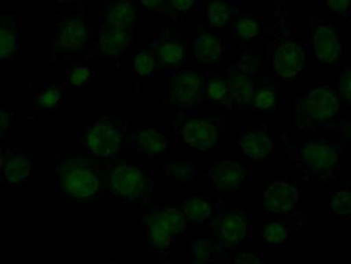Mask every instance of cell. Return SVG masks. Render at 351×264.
Segmentation results:
<instances>
[{
  "instance_id": "cell-1",
  "label": "cell",
  "mask_w": 351,
  "mask_h": 264,
  "mask_svg": "<svg viewBox=\"0 0 351 264\" xmlns=\"http://www.w3.org/2000/svg\"><path fill=\"white\" fill-rule=\"evenodd\" d=\"M61 187L72 197L84 200L98 193L99 180L95 171L89 166L75 163L62 169Z\"/></svg>"
},
{
  "instance_id": "cell-2",
  "label": "cell",
  "mask_w": 351,
  "mask_h": 264,
  "mask_svg": "<svg viewBox=\"0 0 351 264\" xmlns=\"http://www.w3.org/2000/svg\"><path fill=\"white\" fill-rule=\"evenodd\" d=\"M86 143L93 155L108 157L114 155L121 146L120 131L109 122L99 121L87 131Z\"/></svg>"
},
{
  "instance_id": "cell-3",
  "label": "cell",
  "mask_w": 351,
  "mask_h": 264,
  "mask_svg": "<svg viewBox=\"0 0 351 264\" xmlns=\"http://www.w3.org/2000/svg\"><path fill=\"white\" fill-rule=\"evenodd\" d=\"M110 183L118 197L134 199L139 196L145 185L144 173L136 166L121 165L112 172Z\"/></svg>"
},
{
  "instance_id": "cell-4",
  "label": "cell",
  "mask_w": 351,
  "mask_h": 264,
  "mask_svg": "<svg viewBox=\"0 0 351 264\" xmlns=\"http://www.w3.org/2000/svg\"><path fill=\"white\" fill-rule=\"evenodd\" d=\"M263 204L269 212L287 213L294 208L300 200V193L287 181L274 182L263 195Z\"/></svg>"
},
{
  "instance_id": "cell-5",
  "label": "cell",
  "mask_w": 351,
  "mask_h": 264,
  "mask_svg": "<svg viewBox=\"0 0 351 264\" xmlns=\"http://www.w3.org/2000/svg\"><path fill=\"white\" fill-rule=\"evenodd\" d=\"M304 161L312 171L324 173L332 171L339 160L337 147L324 141H306L304 144Z\"/></svg>"
},
{
  "instance_id": "cell-6",
  "label": "cell",
  "mask_w": 351,
  "mask_h": 264,
  "mask_svg": "<svg viewBox=\"0 0 351 264\" xmlns=\"http://www.w3.org/2000/svg\"><path fill=\"white\" fill-rule=\"evenodd\" d=\"M184 143L199 150L214 147L219 139L218 128L205 119H191L183 127Z\"/></svg>"
},
{
  "instance_id": "cell-7",
  "label": "cell",
  "mask_w": 351,
  "mask_h": 264,
  "mask_svg": "<svg viewBox=\"0 0 351 264\" xmlns=\"http://www.w3.org/2000/svg\"><path fill=\"white\" fill-rule=\"evenodd\" d=\"M304 64L305 54L298 44H278L274 54V65L278 75L285 78L293 77L302 71Z\"/></svg>"
},
{
  "instance_id": "cell-8",
  "label": "cell",
  "mask_w": 351,
  "mask_h": 264,
  "mask_svg": "<svg viewBox=\"0 0 351 264\" xmlns=\"http://www.w3.org/2000/svg\"><path fill=\"white\" fill-rule=\"evenodd\" d=\"M202 96V80L193 71H183L172 80L171 97L178 106H190Z\"/></svg>"
},
{
  "instance_id": "cell-9",
  "label": "cell",
  "mask_w": 351,
  "mask_h": 264,
  "mask_svg": "<svg viewBox=\"0 0 351 264\" xmlns=\"http://www.w3.org/2000/svg\"><path fill=\"white\" fill-rule=\"evenodd\" d=\"M305 110L312 119L319 121H327L339 112V99L330 91L315 88L306 96Z\"/></svg>"
},
{
  "instance_id": "cell-10",
  "label": "cell",
  "mask_w": 351,
  "mask_h": 264,
  "mask_svg": "<svg viewBox=\"0 0 351 264\" xmlns=\"http://www.w3.org/2000/svg\"><path fill=\"white\" fill-rule=\"evenodd\" d=\"M313 49L319 62L335 64L340 58L341 40L334 27L330 25L319 27L313 36Z\"/></svg>"
},
{
  "instance_id": "cell-11",
  "label": "cell",
  "mask_w": 351,
  "mask_h": 264,
  "mask_svg": "<svg viewBox=\"0 0 351 264\" xmlns=\"http://www.w3.org/2000/svg\"><path fill=\"white\" fill-rule=\"evenodd\" d=\"M244 171L239 163L232 161L219 163L212 169V179L222 190H233L240 187L244 179Z\"/></svg>"
},
{
  "instance_id": "cell-12",
  "label": "cell",
  "mask_w": 351,
  "mask_h": 264,
  "mask_svg": "<svg viewBox=\"0 0 351 264\" xmlns=\"http://www.w3.org/2000/svg\"><path fill=\"white\" fill-rule=\"evenodd\" d=\"M240 147L244 155L252 160L267 156L274 149V141L265 132H252L241 138Z\"/></svg>"
},
{
  "instance_id": "cell-13",
  "label": "cell",
  "mask_w": 351,
  "mask_h": 264,
  "mask_svg": "<svg viewBox=\"0 0 351 264\" xmlns=\"http://www.w3.org/2000/svg\"><path fill=\"white\" fill-rule=\"evenodd\" d=\"M130 36L126 28L106 25L99 34V48L106 55H117L130 45Z\"/></svg>"
},
{
  "instance_id": "cell-14",
  "label": "cell",
  "mask_w": 351,
  "mask_h": 264,
  "mask_svg": "<svg viewBox=\"0 0 351 264\" xmlns=\"http://www.w3.org/2000/svg\"><path fill=\"white\" fill-rule=\"evenodd\" d=\"M87 25L80 20H72L65 23L58 34V42L64 48L71 50L80 49L86 43Z\"/></svg>"
},
{
  "instance_id": "cell-15",
  "label": "cell",
  "mask_w": 351,
  "mask_h": 264,
  "mask_svg": "<svg viewBox=\"0 0 351 264\" xmlns=\"http://www.w3.org/2000/svg\"><path fill=\"white\" fill-rule=\"evenodd\" d=\"M194 55L203 62H215L221 59L223 47L221 40L211 34H202L194 40Z\"/></svg>"
},
{
  "instance_id": "cell-16",
  "label": "cell",
  "mask_w": 351,
  "mask_h": 264,
  "mask_svg": "<svg viewBox=\"0 0 351 264\" xmlns=\"http://www.w3.org/2000/svg\"><path fill=\"white\" fill-rule=\"evenodd\" d=\"M138 147L143 153L149 156L159 155L167 150V137L154 128H143L137 138Z\"/></svg>"
},
{
  "instance_id": "cell-17",
  "label": "cell",
  "mask_w": 351,
  "mask_h": 264,
  "mask_svg": "<svg viewBox=\"0 0 351 264\" xmlns=\"http://www.w3.org/2000/svg\"><path fill=\"white\" fill-rule=\"evenodd\" d=\"M247 226L243 216L230 215L223 219L221 224V237L231 243H239L245 240Z\"/></svg>"
},
{
  "instance_id": "cell-18",
  "label": "cell",
  "mask_w": 351,
  "mask_h": 264,
  "mask_svg": "<svg viewBox=\"0 0 351 264\" xmlns=\"http://www.w3.org/2000/svg\"><path fill=\"white\" fill-rule=\"evenodd\" d=\"M31 161L28 156L16 154L12 156L5 163V176L6 180L11 183H19L29 177Z\"/></svg>"
},
{
  "instance_id": "cell-19",
  "label": "cell",
  "mask_w": 351,
  "mask_h": 264,
  "mask_svg": "<svg viewBox=\"0 0 351 264\" xmlns=\"http://www.w3.org/2000/svg\"><path fill=\"white\" fill-rule=\"evenodd\" d=\"M228 88L231 97L237 103L247 104L252 102L254 97V84L246 75L233 74L228 77Z\"/></svg>"
},
{
  "instance_id": "cell-20",
  "label": "cell",
  "mask_w": 351,
  "mask_h": 264,
  "mask_svg": "<svg viewBox=\"0 0 351 264\" xmlns=\"http://www.w3.org/2000/svg\"><path fill=\"white\" fill-rule=\"evenodd\" d=\"M149 219L165 226L172 235L180 234L186 228L184 213L174 208H164L156 211L149 217Z\"/></svg>"
},
{
  "instance_id": "cell-21",
  "label": "cell",
  "mask_w": 351,
  "mask_h": 264,
  "mask_svg": "<svg viewBox=\"0 0 351 264\" xmlns=\"http://www.w3.org/2000/svg\"><path fill=\"white\" fill-rule=\"evenodd\" d=\"M136 17V10L130 2L117 1L109 8V24L112 26L126 28L130 27Z\"/></svg>"
},
{
  "instance_id": "cell-22",
  "label": "cell",
  "mask_w": 351,
  "mask_h": 264,
  "mask_svg": "<svg viewBox=\"0 0 351 264\" xmlns=\"http://www.w3.org/2000/svg\"><path fill=\"white\" fill-rule=\"evenodd\" d=\"M213 208L209 203L202 200L187 201L184 206V215L194 222L205 221L211 216Z\"/></svg>"
},
{
  "instance_id": "cell-23",
  "label": "cell",
  "mask_w": 351,
  "mask_h": 264,
  "mask_svg": "<svg viewBox=\"0 0 351 264\" xmlns=\"http://www.w3.org/2000/svg\"><path fill=\"white\" fill-rule=\"evenodd\" d=\"M230 9L227 3L215 0L208 5V20L213 27L221 28L227 25L230 19Z\"/></svg>"
},
{
  "instance_id": "cell-24",
  "label": "cell",
  "mask_w": 351,
  "mask_h": 264,
  "mask_svg": "<svg viewBox=\"0 0 351 264\" xmlns=\"http://www.w3.org/2000/svg\"><path fill=\"white\" fill-rule=\"evenodd\" d=\"M149 238L150 243L154 247L165 250L167 248L171 243V232L165 226L160 224L159 222L149 219Z\"/></svg>"
},
{
  "instance_id": "cell-25",
  "label": "cell",
  "mask_w": 351,
  "mask_h": 264,
  "mask_svg": "<svg viewBox=\"0 0 351 264\" xmlns=\"http://www.w3.org/2000/svg\"><path fill=\"white\" fill-rule=\"evenodd\" d=\"M186 50L183 43H166L160 49V58L165 64H176L184 59Z\"/></svg>"
},
{
  "instance_id": "cell-26",
  "label": "cell",
  "mask_w": 351,
  "mask_h": 264,
  "mask_svg": "<svg viewBox=\"0 0 351 264\" xmlns=\"http://www.w3.org/2000/svg\"><path fill=\"white\" fill-rule=\"evenodd\" d=\"M330 206L335 215H350L351 212V194L350 191L343 190L332 194Z\"/></svg>"
},
{
  "instance_id": "cell-27",
  "label": "cell",
  "mask_w": 351,
  "mask_h": 264,
  "mask_svg": "<svg viewBox=\"0 0 351 264\" xmlns=\"http://www.w3.org/2000/svg\"><path fill=\"white\" fill-rule=\"evenodd\" d=\"M288 235H289V230L287 226L283 223H269L263 230V237L269 243H283L288 238Z\"/></svg>"
},
{
  "instance_id": "cell-28",
  "label": "cell",
  "mask_w": 351,
  "mask_h": 264,
  "mask_svg": "<svg viewBox=\"0 0 351 264\" xmlns=\"http://www.w3.org/2000/svg\"><path fill=\"white\" fill-rule=\"evenodd\" d=\"M16 49V36L11 28H0V59L14 55Z\"/></svg>"
},
{
  "instance_id": "cell-29",
  "label": "cell",
  "mask_w": 351,
  "mask_h": 264,
  "mask_svg": "<svg viewBox=\"0 0 351 264\" xmlns=\"http://www.w3.org/2000/svg\"><path fill=\"white\" fill-rule=\"evenodd\" d=\"M168 173L176 180L189 181L194 177V168L190 163L176 161L169 165Z\"/></svg>"
},
{
  "instance_id": "cell-30",
  "label": "cell",
  "mask_w": 351,
  "mask_h": 264,
  "mask_svg": "<svg viewBox=\"0 0 351 264\" xmlns=\"http://www.w3.org/2000/svg\"><path fill=\"white\" fill-rule=\"evenodd\" d=\"M237 33L241 39H254L259 33V25L253 18H241L237 25Z\"/></svg>"
},
{
  "instance_id": "cell-31",
  "label": "cell",
  "mask_w": 351,
  "mask_h": 264,
  "mask_svg": "<svg viewBox=\"0 0 351 264\" xmlns=\"http://www.w3.org/2000/svg\"><path fill=\"white\" fill-rule=\"evenodd\" d=\"M156 66V59L147 52L139 53L134 61V68L138 74L145 77L152 74Z\"/></svg>"
},
{
  "instance_id": "cell-32",
  "label": "cell",
  "mask_w": 351,
  "mask_h": 264,
  "mask_svg": "<svg viewBox=\"0 0 351 264\" xmlns=\"http://www.w3.org/2000/svg\"><path fill=\"white\" fill-rule=\"evenodd\" d=\"M213 253V248L210 241L202 240L194 243L193 254L194 263L206 264L208 262Z\"/></svg>"
},
{
  "instance_id": "cell-33",
  "label": "cell",
  "mask_w": 351,
  "mask_h": 264,
  "mask_svg": "<svg viewBox=\"0 0 351 264\" xmlns=\"http://www.w3.org/2000/svg\"><path fill=\"white\" fill-rule=\"evenodd\" d=\"M276 99H277V96H276L274 90H272L271 88L266 87L258 91L255 96L254 103H255L256 108L265 110L272 108L274 106Z\"/></svg>"
},
{
  "instance_id": "cell-34",
  "label": "cell",
  "mask_w": 351,
  "mask_h": 264,
  "mask_svg": "<svg viewBox=\"0 0 351 264\" xmlns=\"http://www.w3.org/2000/svg\"><path fill=\"white\" fill-rule=\"evenodd\" d=\"M228 88L227 84L221 80H212L208 83V94L211 99L221 101L227 99Z\"/></svg>"
},
{
  "instance_id": "cell-35",
  "label": "cell",
  "mask_w": 351,
  "mask_h": 264,
  "mask_svg": "<svg viewBox=\"0 0 351 264\" xmlns=\"http://www.w3.org/2000/svg\"><path fill=\"white\" fill-rule=\"evenodd\" d=\"M61 93L58 90H46L38 96V104L43 108H53L58 105Z\"/></svg>"
},
{
  "instance_id": "cell-36",
  "label": "cell",
  "mask_w": 351,
  "mask_h": 264,
  "mask_svg": "<svg viewBox=\"0 0 351 264\" xmlns=\"http://www.w3.org/2000/svg\"><path fill=\"white\" fill-rule=\"evenodd\" d=\"M90 70L86 67H78L71 72L70 82L73 86H81L89 78Z\"/></svg>"
},
{
  "instance_id": "cell-37",
  "label": "cell",
  "mask_w": 351,
  "mask_h": 264,
  "mask_svg": "<svg viewBox=\"0 0 351 264\" xmlns=\"http://www.w3.org/2000/svg\"><path fill=\"white\" fill-rule=\"evenodd\" d=\"M325 3L328 8H331L337 14H344L350 10V0H331Z\"/></svg>"
},
{
  "instance_id": "cell-38",
  "label": "cell",
  "mask_w": 351,
  "mask_h": 264,
  "mask_svg": "<svg viewBox=\"0 0 351 264\" xmlns=\"http://www.w3.org/2000/svg\"><path fill=\"white\" fill-rule=\"evenodd\" d=\"M350 71L348 70L344 72L341 78V93L343 94L344 99L350 102Z\"/></svg>"
},
{
  "instance_id": "cell-39",
  "label": "cell",
  "mask_w": 351,
  "mask_h": 264,
  "mask_svg": "<svg viewBox=\"0 0 351 264\" xmlns=\"http://www.w3.org/2000/svg\"><path fill=\"white\" fill-rule=\"evenodd\" d=\"M234 264H263L262 261L255 254L243 253L239 254L234 260Z\"/></svg>"
},
{
  "instance_id": "cell-40",
  "label": "cell",
  "mask_w": 351,
  "mask_h": 264,
  "mask_svg": "<svg viewBox=\"0 0 351 264\" xmlns=\"http://www.w3.org/2000/svg\"><path fill=\"white\" fill-rule=\"evenodd\" d=\"M171 4L174 6L177 10L180 12L189 10L194 4L193 0H177V1H171Z\"/></svg>"
},
{
  "instance_id": "cell-41",
  "label": "cell",
  "mask_w": 351,
  "mask_h": 264,
  "mask_svg": "<svg viewBox=\"0 0 351 264\" xmlns=\"http://www.w3.org/2000/svg\"><path fill=\"white\" fill-rule=\"evenodd\" d=\"M9 116L5 111L0 110V135L4 133L8 127Z\"/></svg>"
},
{
  "instance_id": "cell-42",
  "label": "cell",
  "mask_w": 351,
  "mask_h": 264,
  "mask_svg": "<svg viewBox=\"0 0 351 264\" xmlns=\"http://www.w3.org/2000/svg\"><path fill=\"white\" fill-rule=\"evenodd\" d=\"M143 4L144 5L148 6L149 8H158V6L161 5V4H164L162 1H152V0H146V1H143Z\"/></svg>"
},
{
  "instance_id": "cell-43",
  "label": "cell",
  "mask_w": 351,
  "mask_h": 264,
  "mask_svg": "<svg viewBox=\"0 0 351 264\" xmlns=\"http://www.w3.org/2000/svg\"><path fill=\"white\" fill-rule=\"evenodd\" d=\"M3 166H4V158H3L2 154L0 152V174H1Z\"/></svg>"
},
{
  "instance_id": "cell-44",
  "label": "cell",
  "mask_w": 351,
  "mask_h": 264,
  "mask_svg": "<svg viewBox=\"0 0 351 264\" xmlns=\"http://www.w3.org/2000/svg\"><path fill=\"white\" fill-rule=\"evenodd\" d=\"M215 264H218V263H215Z\"/></svg>"
}]
</instances>
